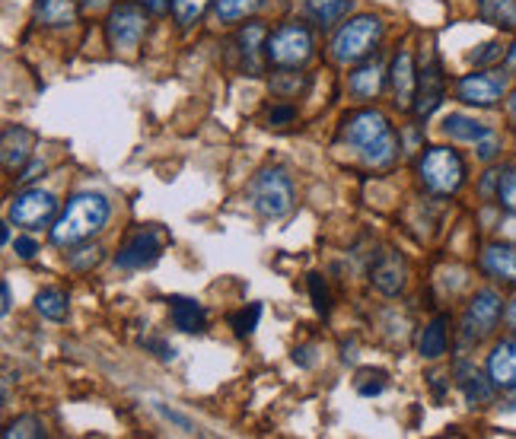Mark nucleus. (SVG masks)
Masks as SVG:
<instances>
[{
  "mask_svg": "<svg viewBox=\"0 0 516 439\" xmlns=\"http://www.w3.org/2000/svg\"><path fill=\"white\" fill-rule=\"evenodd\" d=\"M341 140L373 169H389L399 160V150H402L399 134L392 131L389 118L376 109H360L344 118Z\"/></svg>",
  "mask_w": 516,
  "mask_h": 439,
  "instance_id": "nucleus-1",
  "label": "nucleus"
},
{
  "mask_svg": "<svg viewBox=\"0 0 516 439\" xmlns=\"http://www.w3.org/2000/svg\"><path fill=\"white\" fill-rule=\"evenodd\" d=\"M109 217H112V204L106 198L96 195V191H80V195L67 201L61 217L51 226V242L58 249H71V245L93 239L109 223Z\"/></svg>",
  "mask_w": 516,
  "mask_h": 439,
  "instance_id": "nucleus-2",
  "label": "nucleus"
},
{
  "mask_svg": "<svg viewBox=\"0 0 516 439\" xmlns=\"http://www.w3.org/2000/svg\"><path fill=\"white\" fill-rule=\"evenodd\" d=\"M380 42H383V20L373 13H360L335 32L332 58L338 64H360L373 55Z\"/></svg>",
  "mask_w": 516,
  "mask_h": 439,
  "instance_id": "nucleus-3",
  "label": "nucleus"
},
{
  "mask_svg": "<svg viewBox=\"0 0 516 439\" xmlns=\"http://www.w3.org/2000/svg\"><path fill=\"white\" fill-rule=\"evenodd\" d=\"M249 201L265 220H281L294 210L297 188L284 169H262L249 185Z\"/></svg>",
  "mask_w": 516,
  "mask_h": 439,
  "instance_id": "nucleus-4",
  "label": "nucleus"
},
{
  "mask_svg": "<svg viewBox=\"0 0 516 439\" xmlns=\"http://www.w3.org/2000/svg\"><path fill=\"white\" fill-rule=\"evenodd\" d=\"M418 175L427 191H434V195H456L466 182V163H462V156L450 147H430L421 163H418Z\"/></svg>",
  "mask_w": 516,
  "mask_h": 439,
  "instance_id": "nucleus-5",
  "label": "nucleus"
},
{
  "mask_svg": "<svg viewBox=\"0 0 516 439\" xmlns=\"http://www.w3.org/2000/svg\"><path fill=\"white\" fill-rule=\"evenodd\" d=\"M313 58V32L303 23H284L268 35V61L281 70H297Z\"/></svg>",
  "mask_w": 516,
  "mask_h": 439,
  "instance_id": "nucleus-6",
  "label": "nucleus"
},
{
  "mask_svg": "<svg viewBox=\"0 0 516 439\" xmlns=\"http://www.w3.org/2000/svg\"><path fill=\"white\" fill-rule=\"evenodd\" d=\"M504 315V300L497 290H478L472 296V303L462 315V341L466 344H481L485 338L494 335L497 322Z\"/></svg>",
  "mask_w": 516,
  "mask_h": 439,
  "instance_id": "nucleus-7",
  "label": "nucleus"
},
{
  "mask_svg": "<svg viewBox=\"0 0 516 439\" xmlns=\"http://www.w3.org/2000/svg\"><path fill=\"white\" fill-rule=\"evenodd\" d=\"M147 10L141 4H118L112 13H109V23H106V35H109V45L115 51H137V45L144 42L147 35Z\"/></svg>",
  "mask_w": 516,
  "mask_h": 439,
  "instance_id": "nucleus-8",
  "label": "nucleus"
},
{
  "mask_svg": "<svg viewBox=\"0 0 516 439\" xmlns=\"http://www.w3.org/2000/svg\"><path fill=\"white\" fill-rule=\"evenodd\" d=\"M55 210H58V198L51 191L26 188L10 204V223L23 226V230H42L55 217Z\"/></svg>",
  "mask_w": 516,
  "mask_h": 439,
  "instance_id": "nucleus-9",
  "label": "nucleus"
},
{
  "mask_svg": "<svg viewBox=\"0 0 516 439\" xmlns=\"http://www.w3.org/2000/svg\"><path fill=\"white\" fill-rule=\"evenodd\" d=\"M507 93V77L494 74V70H475L456 80V96L466 105H481V109H491L504 99Z\"/></svg>",
  "mask_w": 516,
  "mask_h": 439,
  "instance_id": "nucleus-10",
  "label": "nucleus"
},
{
  "mask_svg": "<svg viewBox=\"0 0 516 439\" xmlns=\"http://www.w3.org/2000/svg\"><path fill=\"white\" fill-rule=\"evenodd\" d=\"M443 86H446V80H443V67H440V61H437L434 51H430L427 61H424L421 70H418L415 115H418L421 121H427L430 115H434V112L440 109V102H443Z\"/></svg>",
  "mask_w": 516,
  "mask_h": 439,
  "instance_id": "nucleus-11",
  "label": "nucleus"
},
{
  "mask_svg": "<svg viewBox=\"0 0 516 439\" xmlns=\"http://www.w3.org/2000/svg\"><path fill=\"white\" fill-rule=\"evenodd\" d=\"M389 80H392V102L399 112H408L415 109V96H418V70H415V58H411V51H399V55L392 58V70H389Z\"/></svg>",
  "mask_w": 516,
  "mask_h": 439,
  "instance_id": "nucleus-12",
  "label": "nucleus"
},
{
  "mask_svg": "<svg viewBox=\"0 0 516 439\" xmlns=\"http://www.w3.org/2000/svg\"><path fill=\"white\" fill-rule=\"evenodd\" d=\"M160 252H163V233L160 230H141L137 236L128 239V245L122 252L115 255V265L118 268H131V271L150 268L153 261L160 258Z\"/></svg>",
  "mask_w": 516,
  "mask_h": 439,
  "instance_id": "nucleus-13",
  "label": "nucleus"
},
{
  "mask_svg": "<svg viewBox=\"0 0 516 439\" xmlns=\"http://www.w3.org/2000/svg\"><path fill=\"white\" fill-rule=\"evenodd\" d=\"M236 45H239V55H243V70L249 77H258L265 70L268 61V32L262 23H249L239 29L236 35Z\"/></svg>",
  "mask_w": 516,
  "mask_h": 439,
  "instance_id": "nucleus-14",
  "label": "nucleus"
},
{
  "mask_svg": "<svg viewBox=\"0 0 516 439\" xmlns=\"http://www.w3.org/2000/svg\"><path fill=\"white\" fill-rule=\"evenodd\" d=\"M488 376L494 379L497 389H516V338L497 341L488 354Z\"/></svg>",
  "mask_w": 516,
  "mask_h": 439,
  "instance_id": "nucleus-15",
  "label": "nucleus"
},
{
  "mask_svg": "<svg viewBox=\"0 0 516 439\" xmlns=\"http://www.w3.org/2000/svg\"><path fill=\"white\" fill-rule=\"evenodd\" d=\"M370 277H373V287L380 293H386V296L402 293L405 290V277H408L405 258L399 252H383L380 261L373 265Z\"/></svg>",
  "mask_w": 516,
  "mask_h": 439,
  "instance_id": "nucleus-16",
  "label": "nucleus"
},
{
  "mask_svg": "<svg viewBox=\"0 0 516 439\" xmlns=\"http://www.w3.org/2000/svg\"><path fill=\"white\" fill-rule=\"evenodd\" d=\"M481 268H485L488 277L516 287V245H507V242L488 245V249L481 252Z\"/></svg>",
  "mask_w": 516,
  "mask_h": 439,
  "instance_id": "nucleus-17",
  "label": "nucleus"
},
{
  "mask_svg": "<svg viewBox=\"0 0 516 439\" xmlns=\"http://www.w3.org/2000/svg\"><path fill=\"white\" fill-rule=\"evenodd\" d=\"M383 83H386V70H383V61L373 58V61H364L354 74L348 77V90L357 96V99H376L383 93Z\"/></svg>",
  "mask_w": 516,
  "mask_h": 439,
  "instance_id": "nucleus-18",
  "label": "nucleus"
},
{
  "mask_svg": "<svg viewBox=\"0 0 516 439\" xmlns=\"http://www.w3.org/2000/svg\"><path fill=\"white\" fill-rule=\"evenodd\" d=\"M32 144H36V137H32L29 128H23V125L7 128L4 131V166L10 172L23 169L29 163V156H32Z\"/></svg>",
  "mask_w": 516,
  "mask_h": 439,
  "instance_id": "nucleus-19",
  "label": "nucleus"
},
{
  "mask_svg": "<svg viewBox=\"0 0 516 439\" xmlns=\"http://www.w3.org/2000/svg\"><path fill=\"white\" fill-rule=\"evenodd\" d=\"M456 376H459V389H462V395H466L469 405H485V401L494 398V389H497L494 379L491 376H481L475 366L459 363L456 366Z\"/></svg>",
  "mask_w": 516,
  "mask_h": 439,
  "instance_id": "nucleus-20",
  "label": "nucleus"
},
{
  "mask_svg": "<svg viewBox=\"0 0 516 439\" xmlns=\"http://www.w3.org/2000/svg\"><path fill=\"white\" fill-rule=\"evenodd\" d=\"M169 319L185 335H195V331H204V325H208V312H204L201 303L176 296V300H169Z\"/></svg>",
  "mask_w": 516,
  "mask_h": 439,
  "instance_id": "nucleus-21",
  "label": "nucleus"
},
{
  "mask_svg": "<svg viewBox=\"0 0 516 439\" xmlns=\"http://www.w3.org/2000/svg\"><path fill=\"white\" fill-rule=\"evenodd\" d=\"M36 23L48 29L77 23V0H36Z\"/></svg>",
  "mask_w": 516,
  "mask_h": 439,
  "instance_id": "nucleus-22",
  "label": "nucleus"
},
{
  "mask_svg": "<svg viewBox=\"0 0 516 439\" xmlns=\"http://www.w3.org/2000/svg\"><path fill=\"white\" fill-rule=\"evenodd\" d=\"M443 134L459 140V144H478V140H485L494 131L485 125V121H475L469 115H450L443 121Z\"/></svg>",
  "mask_w": 516,
  "mask_h": 439,
  "instance_id": "nucleus-23",
  "label": "nucleus"
},
{
  "mask_svg": "<svg viewBox=\"0 0 516 439\" xmlns=\"http://www.w3.org/2000/svg\"><path fill=\"white\" fill-rule=\"evenodd\" d=\"M446 347H450V331H446V319H434L418 338V354L424 360H437L446 354Z\"/></svg>",
  "mask_w": 516,
  "mask_h": 439,
  "instance_id": "nucleus-24",
  "label": "nucleus"
},
{
  "mask_svg": "<svg viewBox=\"0 0 516 439\" xmlns=\"http://www.w3.org/2000/svg\"><path fill=\"white\" fill-rule=\"evenodd\" d=\"M306 13L316 26L329 29L351 13V0H306Z\"/></svg>",
  "mask_w": 516,
  "mask_h": 439,
  "instance_id": "nucleus-25",
  "label": "nucleus"
},
{
  "mask_svg": "<svg viewBox=\"0 0 516 439\" xmlns=\"http://www.w3.org/2000/svg\"><path fill=\"white\" fill-rule=\"evenodd\" d=\"M478 16L497 29H516V0H478Z\"/></svg>",
  "mask_w": 516,
  "mask_h": 439,
  "instance_id": "nucleus-26",
  "label": "nucleus"
},
{
  "mask_svg": "<svg viewBox=\"0 0 516 439\" xmlns=\"http://www.w3.org/2000/svg\"><path fill=\"white\" fill-rule=\"evenodd\" d=\"M36 312L45 315V319H51V322H61L67 315V293L58 290V287H45L36 296Z\"/></svg>",
  "mask_w": 516,
  "mask_h": 439,
  "instance_id": "nucleus-27",
  "label": "nucleus"
},
{
  "mask_svg": "<svg viewBox=\"0 0 516 439\" xmlns=\"http://www.w3.org/2000/svg\"><path fill=\"white\" fill-rule=\"evenodd\" d=\"M265 0H214V10H217V20L220 23H239L252 16Z\"/></svg>",
  "mask_w": 516,
  "mask_h": 439,
  "instance_id": "nucleus-28",
  "label": "nucleus"
},
{
  "mask_svg": "<svg viewBox=\"0 0 516 439\" xmlns=\"http://www.w3.org/2000/svg\"><path fill=\"white\" fill-rule=\"evenodd\" d=\"M208 4L211 0H172L169 10H172V20H176L182 29H192L204 16V10H208Z\"/></svg>",
  "mask_w": 516,
  "mask_h": 439,
  "instance_id": "nucleus-29",
  "label": "nucleus"
},
{
  "mask_svg": "<svg viewBox=\"0 0 516 439\" xmlns=\"http://www.w3.org/2000/svg\"><path fill=\"white\" fill-rule=\"evenodd\" d=\"M494 198L501 201L507 214H516V166H507L504 172H497V191Z\"/></svg>",
  "mask_w": 516,
  "mask_h": 439,
  "instance_id": "nucleus-30",
  "label": "nucleus"
},
{
  "mask_svg": "<svg viewBox=\"0 0 516 439\" xmlns=\"http://www.w3.org/2000/svg\"><path fill=\"white\" fill-rule=\"evenodd\" d=\"M258 319H262V306H258V303H249L243 312L233 315V331H236L239 338H246V335H252V331H255Z\"/></svg>",
  "mask_w": 516,
  "mask_h": 439,
  "instance_id": "nucleus-31",
  "label": "nucleus"
},
{
  "mask_svg": "<svg viewBox=\"0 0 516 439\" xmlns=\"http://www.w3.org/2000/svg\"><path fill=\"white\" fill-rule=\"evenodd\" d=\"M4 436L7 439H13V436H45V424L39 417H20L4 430Z\"/></svg>",
  "mask_w": 516,
  "mask_h": 439,
  "instance_id": "nucleus-32",
  "label": "nucleus"
},
{
  "mask_svg": "<svg viewBox=\"0 0 516 439\" xmlns=\"http://www.w3.org/2000/svg\"><path fill=\"white\" fill-rule=\"evenodd\" d=\"M309 293H313V306L319 315L329 312V290H325V280L319 274H309Z\"/></svg>",
  "mask_w": 516,
  "mask_h": 439,
  "instance_id": "nucleus-33",
  "label": "nucleus"
},
{
  "mask_svg": "<svg viewBox=\"0 0 516 439\" xmlns=\"http://www.w3.org/2000/svg\"><path fill=\"white\" fill-rule=\"evenodd\" d=\"M294 118H297V109H294V105H274V109L268 112V125L281 128V125H290Z\"/></svg>",
  "mask_w": 516,
  "mask_h": 439,
  "instance_id": "nucleus-34",
  "label": "nucleus"
},
{
  "mask_svg": "<svg viewBox=\"0 0 516 439\" xmlns=\"http://www.w3.org/2000/svg\"><path fill=\"white\" fill-rule=\"evenodd\" d=\"M497 58H501V45L488 42V45H481V51H475V55H472V64H491Z\"/></svg>",
  "mask_w": 516,
  "mask_h": 439,
  "instance_id": "nucleus-35",
  "label": "nucleus"
},
{
  "mask_svg": "<svg viewBox=\"0 0 516 439\" xmlns=\"http://www.w3.org/2000/svg\"><path fill=\"white\" fill-rule=\"evenodd\" d=\"M99 261H102V249H86V258H77V255H71V268H77V271H86V268L99 265Z\"/></svg>",
  "mask_w": 516,
  "mask_h": 439,
  "instance_id": "nucleus-36",
  "label": "nucleus"
},
{
  "mask_svg": "<svg viewBox=\"0 0 516 439\" xmlns=\"http://www.w3.org/2000/svg\"><path fill=\"white\" fill-rule=\"evenodd\" d=\"M475 150H478V160L491 163L494 156H497V137H494V134H488L485 140H478V144H475Z\"/></svg>",
  "mask_w": 516,
  "mask_h": 439,
  "instance_id": "nucleus-37",
  "label": "nucleus"
},
{
  "mask_svg": "<svg viewBox=\"0 0 516 439\" xmlns=\"http://www.w3.org/2000/svg\"><path fill=\"white\" fill-rule=\"evenodd\" d=\"M13 249H16V255L29 261V258H36V252H39V242H36V239H29V236H20V239H16Z\"/></svg>",
  "mask_w": 516,
  "mask_h": 439,
  "instance_id": "nucleus-38",
  "label": "nucleus"
},
{
  "mask_svg": "<svg viewBox=\"0 0 516 439\" xmlns=\"http://www.w3.org/2000/svg\"><path fill=\"white\" fill-rule=\"evenodd\" d=\"M144 347L157 350V357H160V360H172V357H176V350H172V344H166V341H160V338H147V341H144Z\"/></svg>",
  "mask_w": 516,
  "mask_h": 439,
  "instance_id": "nucleus-39",
  "label": "nucleus"
},
{
  "mask_svg": "<svg viewBox=\"0 0 516 439\" xmlns=\"http://www.w3.org/2000/svg\"><path fill=\"white\" fill-rule=\"evenodd\" d=\"M157 411H160L166 420H172V424H179L185 433H195V424H192V420H188V417H182V414H176V411H169V408H163V405H157Z\"/></svg>",
  "mask_w": 516,
  "mask_h": 439,
  "instance_id": "nucleus-40",
  "label": "nucleus"
},
{
  "mask_svg": "<svg viewBox=\"0 0 516 439\" xmlns=\"http://www.w3.org/2000/svg\"><path fill=\"white\" fill-rule=\"evenodd\" d=\"M134 4H141L147 13H166L172 0H134Z\"/></svg>",
  "mask_w": 516,
  "mask_h": 439,
  "instance_id": "nucleus-41",
  "label": "nucleus"
},
{
  "mask_svg": "<svg viewBox=\"0 0 516 439\" xmlns=\"http://www.w3.org/2000/svg\"><path fill=\"white\" fill-rule=\"evenodd\" d=\"M357 392L367 395V398H370V395H380V392H383V379H380V382H357Z\"/></svg>",
  "mask_w": 516,
  "mask_h": 439,
  "instance_id": "nucleus-42",
  "label": "nucleus"
},
{
  "mask_svg": "<svg viewBox=\"0 0 516 439\" xmlns=\"http://www.w3.org/2000/svg\"><path fill=\"white\" fill-rule=\"evenodd\" d=\"M313 347H300V350H294V363H300V366H313Z\"/></svg>",
  "mask_w": 516,
  "mask_h": 439,
  "instance_id": "nucleus-43",
  "label": "nucleus"
},
{
  "mask_svg": "<svg viewBox=\"0 0 516 439\" xmlns=\"http://www.w3.org/2000/svg\"><path fill=\"white\" fill-rule=\"evenodd\" d=\"M0 296H4V306H0V309H4V315H7L13 309V296H10V284H7V280L0 284Z\"/></svg>",
  "mask_w": 516,
  "mask_h": 439,
  "instance_id": "nucleus-44",
  "label": "nucleus"
},
{
  "mask_svg": "<svg viewBox=\"0 0 516 439\" xmlns=\"http://www.w3.org/2000/svg\"><path fill=\"white\" fill-rule=\"evenodd\" d=\"M504 67L510 70V74H516V42L510 45V51H507V61H504Z\"/></svg>",
  "mask_w": 516,
  "mask_h": 439,
  "instance_id": "nucleus-45",
  "label": "nucleus"
},
{
  "mask_svg": "<svg viewBox=\"0 0 516 439\" xmlns=\"http://www.w3.org/2000/svg\"><path fill=\"white\" fill-rule=\"evenodd\" d=\"M507 115H510V125L516 128V90H513L510 99H507Z\"/></svg>",
  "mask_w": 516,
  "mask_h": 439,
  "instance_id": "nucleus-46",
  "label": "nucleus"
},
{
  "mask_svg": "<svg viewBox=\"0 0 516 439\" xmlns=\"http://www.w3.org/2000/svg\"><path fill=\"white\" fill-rule=\"evenodd\" d=\"M507 325L516 331V296H513V300H510V306H507Z\"/></svg>",
  "mask_w": 516,
  "mask_h": 439,
  "instance_id": "nucleus-47",
  "label": "nucleus"
},
{
  "mask_svg": "<svg viewBox=\"0 0 516 439\" xmlns=\"http://www.w3.org/2000/svg\"><path fill=\"white\" fill-rule=\"evenodd\" d=\"M507 408H516V398H513V401H510V405H507Z\"/></svg>",
  "mask_w": 516,
  "mask_h": 439,
  "instance_id": "nucleus-48",
  "label": "nucleus"
}]
</instances>
